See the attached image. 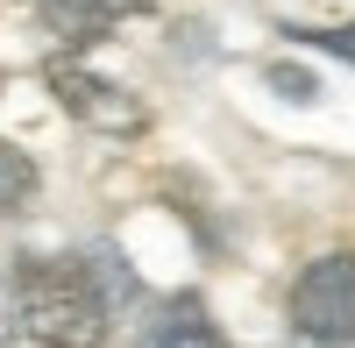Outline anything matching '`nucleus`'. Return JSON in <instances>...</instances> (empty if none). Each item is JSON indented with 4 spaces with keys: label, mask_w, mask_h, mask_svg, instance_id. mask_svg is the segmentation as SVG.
<instances>
[{
    "label": "nucleus",
    "mask_w": 355,
    "mask_h": 348,
    "mask_svg": "<svg viewBox=\"0 0 355 348\" xmlns=\"http://www.w3.org/2000/svg\"><path fill=\"white\" fill-rule=\"evenodd\" d=\"M107 292L93 263H64V256H21L15 263V320L43 348H100L107 341Z\"/></svg>",
    "instance_id": "1"
},
{
    "label": "nucleus",
    "mask_w": 355,
    "mask_h": 348,
    "mask_svg": "<svg viewBox=\"0 0 355 348\" xmlns=\"http://www.w3.org/2000/svg\"><path fill=\"white\" fill-rule=\"evenodd\" d=\"M291 327L313 348H348L355 341V256H313L291 284Z\"/></svg>",
    "instance_id": "2"
},
{
    "label": "nucleus",
    "mask_w": 355,
    "mask_h": 348,
    "mask_svg": "<svg viewBox=\"0 0 355 348\" xmlns=\"http://www.w3.org/2000/svg\"><path fill=\"white\" fill-rule=\"evenodd\" d=\"M43 85H50V100L64 107L71 121L100 128V135H142V128H150V114H142V100H135V93H121L114 78L85 71V64H50V71H43Z\"/></svg>",
    "instance_id": "3"
},
{
    "label": "nucleus",
    "mask_w": 355,
    "mask_h": 348,
    "mask_svg": "<svg viewBox=\"0 0 355 348\" xmlns=\"http://www.w3.org/2000/svg\"><path fill=\"white\" fill-rule=\"evenodd\" d=\"M142 348H227V334L206 320V306H199V299H171V306H164V320L142 334Z\"/></svg>",
    "instance_id": "4"
},
{
    "label": "nucleus",
    "mask_w": 355,
    "mask_h": 348,
    "mask_svg": "<svg viewBox=\"0 0 355 348\" xmlns=\"http://www.w3.org/2000/svg\"><path fill=\"white\" fill-rule=\"evenodd\" d=\"M43 192V171L28 150H15V142H0V214H28Z\"/></svg>",
    "instance_id": "5"
},
{
    "label": "nucleus",
    "mask_w": 355,
    "mask_h": 348,
    "mask_svg": "<svg viewBox=\"0 0 355 348\" xmlns=\"http://www.w3.org/2000/svg\"><path fill=\"white\" fill-rule=\"evenodd\" d=\"M284 36H299V43H313V50L341 57V64H355V28H284Z\"/></svg>",
    "instance_id": "6"
},
{
    "label": "nucleus",
    "mask_w": 355,
    "mask_h": 348,
    "mask_svg": "<svg viewBox=\"0 0 355 348\" xmlns=\"http://www.w3.org/2000/svg\"><path fill=\"white\" fill-rule=\"evenodd\" d=\"M270 85H277L284 100H320V78H313V71H291V64H277Z\"/></svg>",
    "instance_id": "7"
},
{
    "label": "nucleus",
    "mask_w": 355,
    "mask_h": 348,
    "mask_svg": "<svg viewBox=\"0 0 355 348\" xmlns=\"http://www.w3.org/2000/svg\"><path fill=\"white\" fill-rule=\"evenodd\" d=\"M93 8H100L107 21H121V15H150V8H157V0H93Z\"/></svg>",
    "instance_id": "8"
},
{
    "label": "nucleus",
    "mask_w": 355,
    "mask_h": 348,
    "mask_svg": "<svg viewBox=\"0 0 355 348\" xmlns=\"http://www.w3.org/2000/svg\"><path fill=\"white\" fill-rule=\"evenodd\" d=\"M0 341H8V313H0Z\"/></svg>",
    "instance_id": "9"
}]
</instances>
